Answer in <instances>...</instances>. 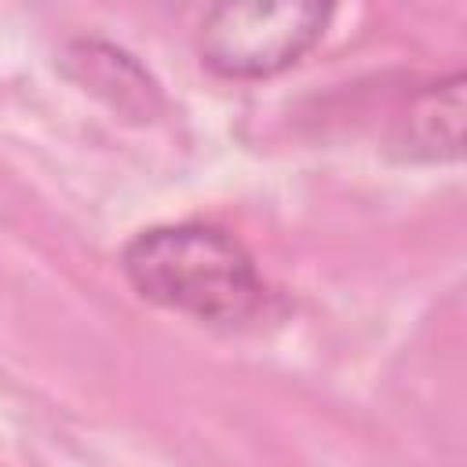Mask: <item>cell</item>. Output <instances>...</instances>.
<instances>
[{"instance_id":"cell-3","label":"cell","mask_w":467,"mask_h":467,"mask_svg":"<svg viewBox=\"0 0 467 467\" xmlns=\"http://www.w3.org/2000/svg\"><path fill=\"white\" fill-rule=\"evenodd\" d=\"M463 146V73L420 84L394 117L390 150L401 161H456Z\"/></svg>"},{"instance_id":"cell-1","label":"cell","mask_w":467,"mask_h":467,"mask_svg":"<svg viewBox=\"0 0 467 467\" xmlns=\"http://www.w3.org/2000/svg\"><path fill=\"white\" fill-rule=\"evenodd\" d=\"M120 270L146 303L223 332L263 321L274 299L252 252L201 219L139 230L120 248Z\"/></svg>"},{"instance_id":"cell-4","label":"cell","mask_w":467,"mask_h":467,"mask_svg":"<svg viewBox=\"0 0 467 467\" xmlns=\"http://www.w3.org/2000/svg\"><path fill=\"white\" fill-rule=\"evenodd\" d=\"M69 62L80 66V73H73L80 84H88L91 91L106 95L109 106L135 113V117H150L157 99V84L146 77L142 66L131 62V55L99 44V40H77L69 47Z\"/></svg>"},{"instance_id":"cell-2","label":"cell","mask_w":467,"mask_h":467,"mask_svg":"<svg viewBox=\"0 0 467 467\" xmlns=\"http://www.w3.org/2000/svg\"><path fill=\"white\" fill-rule=\"evenodd\" d=\"M332 18L325 4H223L201 18L197 51L230 80H259L296 66Z\"/></svg>"}]
</instances>
